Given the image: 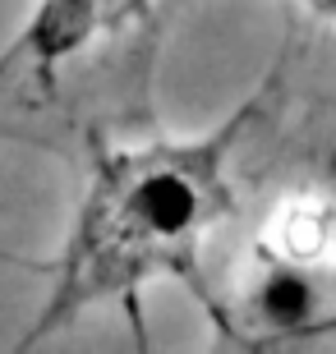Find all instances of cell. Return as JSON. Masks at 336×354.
Masks as SVG:
<instances>
[{"label":"cell","mask_w":336,"mask_h":354,"mask_svg":"<svg viewBox=\"0 0 336 354\" xmlns=\"http://www.w3.org/2000/svg\"><path fill=\"white\" fill-rule=\"evenodd\" d=\"M0 258H5V253H0Z\"/></svg>","instance_id":"6"},{"label":"cell","mask_w":336,"mask_h":354,"mask_svg":"<svg viewBox=\"0 0 336 354\" xmlns=\"http://www.w3.org/2000/svg\"><path fill=\"white\" fill-rule=\"evenodd\" d=\"M249 115L254 102L194 138H152L97 157L28 341L111 299L139 313V295L152 281L189 286L212 313L203 244L235 212L231 152L245 138Z\"/></svg>","instance_id":"1"},{"label":"cell","mask_w":336,"mask_h":354,"mask_svg":"<svg viewBox=\"0 0 336 354\" xmlns=\"http://www.w3.org/2000/svg\"><path fill=\"white\" fill-rule=\"evenodd\" d=\"M258 253L313 272H336V203L323 194L285 198L263 225Z\"/></svg>","instance_id":"4"},{"label":"cell","mask_w":336,"mask_h":354,"mask_svg":"<svg viewBox=\"0 0 336 354\" xmlns=\"http://www.w3.org/2000/svg\"><path fill=\"white\" fill-rule=\"evenodd\" d=\"M332 272H313V267H295L281 258L258 253L254 272L245 276V290L235 299V317H226L231 327H245L254 336H299L313 331L332 317Z\"/></svg>","instance_id":"3"},{"label":"cell","mask_w":336,"mask_h":354,"mask_svg":"<svg viewBox=\"0 0 336 354\" xmlns=\"http://www.w3.org/2000/svg\"><path fill=\"white\" fill-rule=\"evenodd\" d=\"M139 5L143 0H33L28 24L0 51V79L14 69L46 79L78 51H88L102 32L120 28Z\"/></svg>","instance_id":"2"},{"label":"cell","mask_w":336,"mask_h":354,"mask_svg":"<svg viewBox=\"0 0 336 354\" xmlns=\"http://www.w3.org/2000/svg\"><path fill=\"white\" fill-rule=\"evenodd\" d=\"M299 5H304L318 24H336V0H299Z\"/></svg>","instance_id":"5"}]
</instances>
